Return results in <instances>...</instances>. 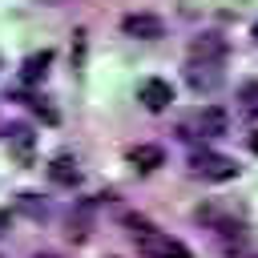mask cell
Listing matches in <instances>:
<instances>
[{"mask_svg": "<svg viewBox=\"0 0 258 258\" xmlns=\"http://www.w3.org/2000/svg\"><path fill=\"white\" fill-rule=\"evenodd\" d=\"M129 161H133L141 173H153L157 165H165V153H161V145H137V149L129 153Z\"/></svg>", "mask_w": 258, "mask_h": 258, "instance_id": "9", "label": "cell"}, {"mask_svg": "<svg viewBox=\"0 0 258 258\" xmlns=\"http://www.w3.org/2000/svg\"><path fill=\"white\" fill-rule=\"evenodd\" d=\"M8 137H12V145H16V149H20V157H28V145H32V133H28V129H24V125H16V129H12V133H8Z\"/></svg>", "mask_w": 258, "mask_h": 258, "instance_id": "13", "label": "cell"}, {"mask_svg": "<svg viewBox=\"0 0 258 258\" xmlns=\"http://www.w3.org/2000/svg\"><path fill=\"white\" fill-rule=\"evenodd\" d=\"M20 210H24L28 218H44V214H48V206L36 202V194H24V198H20Z\"/></svg>", "mask_w": 258, "mask_h": 258, "instance_id": "12", "label": "cell"}, {"mask_svg": "<svg viewBox=\"0 0 258 258\" xmlns=\"http://www.w3.org/2000/svg\"><path fill=\"white\" fill-rule=\"evenodd\" d=\"M238 109L246 117H258V81H250V85L238 89Z\"/></svg>", "mask_w": 258, "mask_h": 258, "instance_id": "11", "label": "cell"}, {"mask_svg": "<svg viewBox=\"0 0 258 258\" xmlns=\"http://www.w3.org/2000/svg\"><path fill=\"white\" fill-rule=\"evenodd\" d=\"M194 133L198 137H226L230 133V113L222 105H206L194 113Z\"/></svg>", "mask_w": 258, "mask_h": 258, "instance_id": "5", "label": "cell"}, {"mask_svg": "<svg viewBox=\"0 0 258 258\" xmlns=\"http://www.w3.org/2000/svg\"><path fill=\"white\" fill-rule=\"evenodd\" d=\"M48 177H52L56 185H64V189L81 185V169H77L73 157H52V161H48Z\"/></svg>", "mask_w": 258, "mask_h": 258, "instance_id": "8", "label": "cell"}, {"mask_svg": "<svg viewBox=\"0 0 258 258\" xmlns=\"http://www.w3.org/2000/svg\"><path fill=\"white\" fill-rule=\"evenodd\" d=\"M48 60H52L48 52H40V56H28V60H24V69H20V77H24L28 85H36V81L48 73Z\"/></svg>", "mask_w": 258, "mask_h": 258, "instance_id": "10", "label": "cell"}, {"mask_svg": "<svg viewBox=\"0 0 258 258\" xmlns=\"http://www.w3.org/2000/svg\"><path fill=\"white\" fill-rule=\"evenodd\" d=\"M137 101H141L149 113H161V109H169V101H173V89H169V81H161V77H149V81H141V89H137Z\"/></svg>", "mask_w": 258, "mask_h": 258, "instance_id": "6", "label": "cell"}, {"mask_svg": "<svg viewBox=\"0 0 258 258\" xmlns=\"http://www.w3.org/2000/svg\"><path fill=\"white\" fill-rule=\"evenodd\" d=\"M254 36H258V28H254Z\"/></svg>", "mask_w": 258, "mask_h": 258, "instance_id": "17", "label": "cell"}, {"mask_svg": "<svg viewBox=\"0 0 258 258\" xmlns=\"http://www.w3.org/2000/svg\"><path fill=\"white\" fill-rule=\"evenodd\" d=\"M226 56V40L218 32H202L189 40V60H222Z\"/></svg>", "mask_w": 258, "mask_h": 258, "instance_id": "7", "label": "cell"}, {"mask_svg": "<svg viewBox=\"0 0 258 258\" xmlns=\"http://www.w3.org/2000/svg\"><path fill=\"white\" fill-rule=\"evenodd\" d=\"M121 32L133 36V40H157V36H165V24H161V16H153V12H129V16L121 20Z\"/></svg>", "mask_w": 258, "mask_h": 258, "instance_id": "3", "label": "cell"}, {"mask_svg": "<svg viewBox=\"0 0 258 258\" xmlns=\"http://www.w3.org/2000/svg\"><path fill=\"white\" fill-rule=\"evenodd\" d=\"M125 226H129V238L141 258H189V246L181 238H173L169 230H157L145 218H125Z\"/></svg>", "mask_w": 258, "mask_h": 258, "instance_id": "1", "label": "cell"}, {"mask_svg": "<svg viewBox=\"0 0 258 258\" xmlns=\"http://www.w3.org/2000/svg\"><path fill=\"white\" fill-rule=\"evenodd\" d=\"M189 165H194V173L206 177V181H230V177L238 173L234 157H226V153H210V149H198V153L189 157Z\"/></svg>", "mask_w": 258, "mask_h": 258, "instance_id": "2", "label": "cell"}, {"mask_svg": "<svg viewBox=\"0 0 258 258\" xmlns=\"http://www.w3.org/2000/svg\"><path fill=\"white\" fill-rule=\"evenodd\" d=\"M185 81H189L194 93H214L222 85V60H189Z\"/></svg>", "mask_w": 258, "mask_h": 258, "instance_id": "4", "label": "cell"}, {"mask_svg": "<svg viewBox=\"0 0 258 258\" xmlns=\"http://www.w3.org/2000/svg\"><path fill=\"white\" fill-rule=\"evenodd\" d=\"M250 149H254V153H258V129H254V133H250Z\"/></svg>", "mask_w": 258, "mask_h": 258, "instance_id": "14", "label": "cell"}, {"mask_svg": "<svg viewBox=\"0 0 258 258\" xmlns=\"http://www.w3.org/2000/svg\"><path fill=\"white\" fill-rule=\"evenodd\" d=\"M4 222H8V218H4V214H0V226H4ZM0 234H4V230H0Z\"/></svg>", "mask_w": 258, "mask_h": 258, "instance_id": "15", "label": "cell"}, {"mask_svg": "<svg viewBox=\"0 0 258 258\" xmlns=\"http://www.w3.org/2000/svg\"><path fill=\"white\" fill-rule=\"evenodd\" d=\"M36 258H56V254H36Z\"/></svg>", "mask_w": 258, "mask_h": 258, "instance_id": "16", "label": "cell"}]
</instances>
